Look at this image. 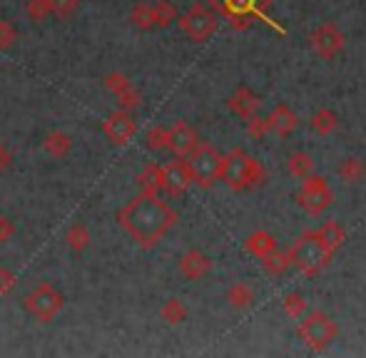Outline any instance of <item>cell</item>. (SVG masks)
<instances>
[{"instance_id": "obj_29", "label": "cell", "mask_w": 366, "mask_h": 358, "mask_svg": "<svg viewBox=\"0 0 366 358\" xmlns=\"http://www.w3.org/2000/svg\"><path fill=\"white\" fill-rule=\"evenodd\" d=\"M290 264H292L290 252H277V249H272V252L264 257V269L274 276L285 274V271L290 269Z\"/></svg>"}, {"instance_id": "obj_20", "label": "cell", "mask_w": 366, "mask_h": 358, "mask_svg": "<svg viewBox=\"0 0 366 358\" xmlns=\"http://www.w3.org/2000/svg\"><path fill=\"white\" fill-rule=\"evenodd\" d=\"M244 249H247V252H249V254H254V257L264 259L267 254L272 252V249H277V242H274V237H272L269 232H264V229H259V232H252L249 237H247Z\"/></svg>"}, {"instance_id": "obj_17", "label": "cell", "mask_w": 366, "mask_h": 358, "mask_svg": "<svg viewBox=\"0 0 366 358\" xmlns=\"http://www.w3.org/2000/svg\"><path fill=\"white\" fill-rule=\"evenodd\" d=\"M43 152L53 160H65L73 152V137L63 130H50L43 137Z\"/></svg>"}, {"instance_id": "obj_7", "label": "cell", "mask_w": 366, "mask_h": 358, "mask_svg": "<svg viewBox=\"0 0 366 358\" xmlns=\"http://www.w3.org/2000/svg\"><path fill=\"white\" fill-rule=\"evenodd\" d=\"M297 202L304 212L312 214V217H317V214H322L324 209L334 202V192L329 189L327 179L312 172L309 177H304L302 189H299V194H297Z\"/></svg>"}, {"instance_id": "obj_9", "label": "cell", "mask_w": 366, "mask_h": 358, "mask_svg": "<svg viewBox=\"0 0 366 358\" xmlns=\"http://www.w3.org/2000/svg\"><path fill=\"white\" fill-rule=\"evenodd\" d=\"M102 132L112 145H127V142L135 137L137 132V122L130 115V110H115L112 115H107V120L102 122Z\"/></svg>"}, {"instance_id": "obj_15", "label": "cell", "mask_w": 366, "mask_h": 358, "mask_svg": "<svg viewBox=\"0 0 366 358\" xmlns=\"http://www.w3.org/2000/svg\"><path fill=\"white\" fill-rule=\"evenodd\" d=\"M227 107H229V112H234L237 117H242V120H249V117L257 115V110H259V97H257V92H252L249 88L242 85V88H237L229 95Z\"/></svg>"}, {"instance_id": "obj_23", "label": "cell", "mask_w": 366, "mask_h": 358, "mask_svg": "<svg viewBox=\"0 0 366 358\" xmlns=\"http://www.w3.org/2000/svg\"><path fill=\"white\" fill-rule=\"evenodd\" d=\"M227 301H229V306H234V309H247V306H252V301H254V291H252V286L247 284V281H234V284L227 289Z\"/></svg>"}, {"instance_id": "obj_21", "label": "cell", "mask_w": 366, "mask_h": 358, "mask_svg": "<svg viewBox=\"0 0 366 358\" xmlns=\"http://www.w3.org/2000/svg\"><path fill=\"white\" fill-rule=\"evenodd\" d=\"M130 23L135 25L137 30H145V33L157 28V25H154V10H152V3H149V0H140V3L132 5Z\"/></svg>"}, {"instance_id": "obj_30", "label": "cell", "mask_w": 366, "mask_h": 358, "mask_svg": "<svg viewBox=\"0 0 366 358\" xmlns=\"http://www.w3.org/2000/svg\"><path fill=\"white\" fill-rule=\"evenodd\" d=\"M145 147H147V150H152V152L167 150V127H162V125L149 127L147 135H145Z\"/></svg>"}, {"instance_id": "obj_1", "label": "cell", "mask_w": 366, "mask_h": 358, "mask_svg": "<svg viewBox=\"0 0 366 358\" xmlns=\"http://www.w3.org/2000/svg\"><path fill=\"white\" fill-rule=\"evenodd\" d=\"M117 222L132 242L149 249L174 227L177 212L167 202H162L159 194L140 192L117 212Z\"/></svg>"}, {"instance_id": "obj_3", "label": "cell", "mask_w": 366, "mask_h": 358, "mask_svg": "<svg viewBox=\"0 0 366 358\" xmlns=\"http://www.w3.org/2000/svg\"><path fill=\"white\" fill-rule=\"evenodd\" d=\"M23 306H25V311L38 321V324H50V321L58 319V314L63 311L65 296L55 284L43 281V284L33 286V289L25 294Z\"/></svg>"}, {"instance_id": "obj_19", "label": "cell", "mask_w": 366, "mask_h": 358, "mask_svg": "<svg viewBox=\"0 0 366 358\" xmlns=\"http://www.w3.org/2000/svg\"><path fill=\"white\" fill-rule=\"evenodd\" d=\"M65 247L73 254H82L87 247H90V229L82 222H73L68 229H65Z\"/></svg>"}, {"instance_id": "obj_16", "label": "cell", "mask_w": 366, "mask_h": 358, "mask_svg": "<svg viewBox=\"0 0 366 358\" xmlns=\"http://www.w3.org/2000/svg\"><path fill=\"white\" fill-rule=\"evenodd\" d=\"M267 127H269V132H274V135L287 137L297 130V115H294L287 105H277V107H272V112L267 115Z\"/></svg>"}, {"instance_id": "obj_38", "label": "cell", "mask_w": 366, "mask_h": 358, "mask_svg": "<svg viewBox=\"0 0 366 358\" xmlns=\"http://www.w3.org/2000/svg\"><path fill=\"white\" fill-rule=\"evenodd\" d=\"M8 165H10V150L0 142V175L8 170Z\"/></svg>"}, {"instance_id": "obj_14", "label": "cell", "mask_w": 366, "mask_h": 358, "mask_svg": "<svg viewBox=\"0 0 366 358\" xmlns=\"http://www.w3.org/2000/svg\"><path fill=\"white\" fill-rule=\"evenodd\" d=\"M177 271L189 281H199L212 271V259L199 249H187L182 257L177 259Z\"/></svg>"}, {"instance_id": "obj_11", "label": "cell", "mask_w": 366, "mask_h": 358, "mask_svg": "<svg viewBox=\"0 0 366 358\" xmlns=\"http://www.w3.org/2000/svg\"><path fill=\"white\" fill-rule=\"evenodd\" d=\"M197 142H199L197 132H194V127H189L187 122L177 120L172 127H167V150L172 152L174 157H179V160H184V157L197 147Z\"/></svg>"}, {"instance_id": "obj_37", "label": "cell", "mask_w": 366, "mask_h": 358, "mask_svg": "<svg viewBox=\"0 0 366 358\" xmlns=\"http://www.w3.org/2000/svg\"><path fill=\"white\" fill-rule=\"evenodd\" d=\"M15 237V222L5 214H0V244H8Z\"/></svg>"}, {"instance_id": "obj_34", "label": "cell", "mask_w": 366, "mask_h": 358, "mask_svg": "<svg viewBox=\"0 0 366 358\" xmlns=\"http://www.w3.org/2000/svg\"><path fill=\"white\" fill-rule=\"evenodd\" d=\"M304 309H307V301H304L302 294L292 291V294L285 296V314L287 316H292V319H299V316L304 314Z\"/></svg>"}, {"instance_id": "obj_24", "label": "cell", "mask_w": 366, "mask_h": 358, "mask_svg": "<svg viewBox=\"0 0 366 358\" xmlns=\"http://www.w3.org/2000/svg\"><path fill=\"white\" fill-rule=\"evenodd\" d=\"M137 182H140V192L159 194L162 192V165H147L145 170L140 172Z\"/></svg>"}, {"instance_id": "obj_33", "label": "cell", "mask_w": 366, "mask_h": 358, "mask_svg": "<svg viewBox=\"0 0 366 358\" xmlns=\"http://www.w3.org/2000/svg\"><path fill=\"white\" fill-rule=\"evenodd\" d=\"M18 43V28L13 20H0V50H10Z\"/></svg>"}, {"instance_id": "obj_26", "label": "cell", "mask_w": 366, "mask_h": 358, "mask_svg": "<svg viewBox=\"0 0 366 358\" xmlns=\"http://www.w3.org/2000/svg\"><path fill=\"white\" fill-rule=\"evenodd\" d=\"M159 316H162L164 324L177 326L187 319V309H184V304L179 299H167L162 304V309H159Z\"/></svg>"}, {"instance_id": "obj_5", "label": "cell", "mask_w": 366, "mask_h": 358, "mask_svg": "<svg viewBox=\"0 0 366 358\" xmlns=\"http://www.w3.org/2000/svg\"><path fill=\"white\" fill-rule=\"evenodd\" d=\"M222 160H224V157H222L219 150H214L209 142H197V147L184 157V165H187L189 177H192L194 184L209 187V184L217 182L222 175Z\"/></svg>"}, {"instance_id": "obj_12", "label": "cell", "mask_w": 366, "mask_h": 358, "mask_svg": "<svg viewBox=\"0 0 366 358\" xmlns=\"http://www.w3.org/2000/svg\"><path fill=\"white\" fill-rule=\"evenodd\" d=\"M102 83H105V88L112 92V97L117 100V105L122 107V110H132V107H137L142 102L140 92H137L135 85L130 83V78L122 73H110L102 78Z\"/></svg>"}, {"instance_id": "obj_10", "label": "cell", "mask_w": 366, "mask_h": 358, "mask_svg": "<svg viewBox=\"0 0 366 358\" xmlns=\"http://www.w3.org/2000/svg\"><path fill=\"white\" fill-rule=\"evenodd\" d=\"M309 43H312L314 53H317L319 58L332 60L334 55H339V50L344 48V35L334 23H322L309 35Z\"/></svg>"}, {"instance_id": "obj_22", "label": "cell", "mask_w": 366, "mask_h": 358, "mask_svg": "<svg viewBox=\"0 0 366 358\" xmlns=\"http://www.w3.org/2000/svg\"><path fill=\"white\" fill-rule=\"evenodd\" d=\"M337 172L347 184H359L366 177V167L359 157H344V160L339 162Z\"/></svg>"}, {"instance_id": "obj_25", "label": "cell", "mask_w": 366, "mask_h": 358, "mask_svg": "<svg viewBox=\"0 0 366 358\" xmlns=\"http://www.w3.org/2000/svg\"><path fill=\"white\" fill-rule=\"evenodd\" d=\"M287 170H290V175L304 179L314 172V160L307 152H292L290 160H287Z\"/></svg>"}, {"instance_id": "obj_28", "label": "cell", "mask_w": 366, "mask_h": 358, "mask_svg": "<svg viewBox=\"0 0 366 358\" xmlns=\"http://www.w3.org/2000/svg\"><path fill=\"white\" fill-rule=\"evenodd\" d=\"M312 127L319 132V135H329V132H334L337 130V112H332V110H317L312 115Z\"/></svg>"}, {"instance_id": "obj_8", "label": "cell", "mask_w": 366, "mask_h": 358, "mask_svg": "<svg viewBox=\"0 0 366 358\" xmlns=\"http://www.w3.org/2000/svg\"><path fill=\"white\" fill-rule=\"evenodd\" d=\"M177 23L189 40L204 43V40L212 38L214 30H217V15H214L209 8H204V5L197 3V5H192L182 18H177Z\"/></svg>"}, {"instance_id": "obj_6", "label": "cell", "mask_w": 366, "mask_h": 358, "mask_svg": "<svg viewBox=\"0 0 366 358\" xmlns=\"http://www.w3.org/2000/svg\"><path fill=\"white\" fill-rule=\"evenodd\" d=\"M297 334L309 349L324 351L334 339H337L339 329L329 314H324V311H312V314H307L302 321H299Z\"/></svg>"}, {"instance_id": "obj_13", "label": "cell", "mask_w": 366, "mask_h": 358, "mask_svg": "<svg viewBox=\"0 0 366 358\" xmlns=\"http://www.w3.org/2000/svg\"><path fill=\"white\" fill-rule=\"evenodd\" d=\"M192 184V177H189V170L184 165V160H174L162 165V192H167L169 197H179L184 189Z\"/></svg>"}, {"instance_id": "obj_36", "label": "cell", "mask_w": 366, "mask_h": 358, "mask_svg": "<svg viewBox=\"0 0 366 358\" xmlns=\"http://www.w3.org/2000/svg\"><path fill=\"white\" fill-rule=\"evenodd\" d=\"M247 132H249L254 140H262V137L269 132V127H267V120L264 117H257V115H252L249 120H247Z\"/></svg>"}, {"instance_id": "obj_32", "label": "cell", "mask_w": 366, "mask_h": 358, "mask_svg": "<svg viewBox=\"0 0 366 358\" xmlns=\"http://www.w3.org/2000/svg\"><path fill=\"white\" fill-rule=\"evenodd\" d=\"M48 3H50V13L60 20L75 15V10L80 8V0H48Z\"/></svg>"}, {"instance_id": "obj_18", "label": "cell", "mask_w": 366, "mask_h": 358, "mask_svg": "<svg viewBox=\"0 0 366 358\" xmlns=\"http://www.w3.org/2000/svg\"><path fill=\"white\" fill-rule=\"evenodd\" d=\"M314 234H317V239L332 254L337 252V249H342L344 242H347V232H344V227H342V224H337V222H327L322 229H317Z\"/></svg>"}, {"instance_id": "obj_35", "label": "cell", "mask_w": 366, "mask_h": 358, "mask_svg": "<svg viewBox=\"0 0 366 358\" xmlns=\"http://www.w3.org/2000/svg\"><path fill=\"white\" fill-rule=\"evenodd\" d=\"M15 286H18V276H15L10 269L0 267V299H3V296H10V294H13Z\"/></svg>"}, {"instance_id": "obj_31", "label": "cell", "mask_w": 366, "mask_h": 358, "mask_svg": "<svg viewBox=\"0 0 366 358\" xmlns=\"http://www.w3.org/2000/svg\"><path fill=\"white\" fill-rule=\"evenodd\" d=\"M25 13H28V18L33 20V23H43L50 13V3L48 0H28L25 3Z\"/></svg>"}, {"instance_id": "obj_27", "label": "cell", "mask_w": 366, "mask_h": 358, "mask_svg": "<svg viewBox=\"0 0 366 358\" xmlns=\"http://www.w3.org/2000/svg\"><path fill=\"white\" fill-rule=\"evenodd\" d=\"M152 10L157 28H167V25H172L177 20V8L169 0H152Z\"/></svg>"}, {"instance_id": "obj_4", "label": "cell", "mask_w": 366, "mask_h": 358, "mask_svg": "<svg viewBox=\"0 0 366 358\" xmlns=\"http://www.w3.org/2000/svg\"><path fill=\"white\" fill-rule=\"evenodd\" d=\"M290 257H292V264L299 271H304L307 276H314L317 271H322L329 262H332L334 254L329 252V249L324 247L322 242H319L317 234L307 232V234H302V237H299L297 242L292 244Z\"/></svg>"}, {"instance_id": "obj_2", "label": "cell", "mask_w": 366, "mask_h": 358, "mask_svg": "<svg viewBox=\"0 0 366 358\" xmlns=\"http://www.w3.org/2000/svg\"><path fill=\"white\" fill-rule=\"evenodd\" d=\"M222 182L232 189V192H244L249 187L264 179V170H262V162L249 157L244 150H232L229 155L222 160Z\"/></svg>"}]
</instances>
